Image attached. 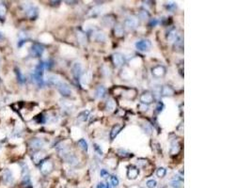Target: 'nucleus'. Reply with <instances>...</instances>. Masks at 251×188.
Here are the masks:
<instances>
[{
	"label": "nucleus",
	"mask_w": 251,
	"mask_h": 188,
	"mask_svg": "<svg viewBox=\"0 0 251 188\" xmlns=\"http://www.w3.org/2000/svg\"><path fill=\"white\" fill-rule=\"evenodd\" d=\"M105 93H106V89L105 87L104 86H99L96 89V91H95V96L97 98L99 99H102L104 98L105 96Z\"/></svg>",
	"instance_id": "f3484780"
},
{
	"label": "nucleus",
	"mask_w": 251,
	"mask_h": 188,
	"mask_svg": "<svg viewBox=\"0 0 251 188\" xmlns=\"http://www.w3.org/2000/svg\"><path fill=\"white\" fill-rule=\"evenodd\" d=\"M88 116H89V111L88 110H84L81 113L78 114V120H82V122H86V120L88 119Z\"/></svg>",
	"instance_id": "5701e85b"
},
{
	"label": "nucleus",
	"mask_w": 251,
	"mask_h": 188,
	"mask_svg": "<svg viewBox=\"0 0 251 188\" xmlns=\"http://www.w3.org/2000/svg\"><path fill=\"white\" fill-rule=\"evenodd\" d=\"M116 108V103H115L113 99H108L107 103H106V109L108 111H113Z\"/></svg>",
	"instance_id": "393cba45"
},
{
	"label": "nucleus",
	"mask_w": 251,
	"mask_h": 188,
	"mask_svg": "<svg viewBox=\"0 0 251 188\" xmlns=\"http://www.w3.org/2000/svg\"><path fill=\"white\" fill-rule=\"evenodd\" d=\"M78 145L80 146V148H81L83 150H85V152H88V143H87V141L85 140L84 138H81L80 140H78Z\"/></svg>",
	"instance_id": "bb28decb"
},
{
	"label": "nucleus",
	"mask_w": 251,
	"mask_h": 188,
	"mask_svg": "<svg viewBox=\"0 0 251 188\" xmlns=\"http://www.w3.org/2000/svg\"><path fill=\"white\" fill-rule=\"evenodd\" d=\"M144 131H145V133H147L148 135H151L152 130H151V127L150 126V125H149L148 123H146V125L144 126Z\"/></svg>",
	"instance_id": "473e14b6"
},
{
	"label": "nucleus",
	"mask_w": 251,
	"mask_h": 188,
	"mask_svg": "<svg viewBox=\"0 0 251 188\" xmlns=\"http://www.w3.org/2000/svg\"><path fill=\"white\" fill-rule=\"evenodd\" d=\"M114 32H115V36H117V37H122L123 34H124V30H123V27L121 24H116V26H115Z\"/></svg>",
	"instance_id": "4be33fe9"
},
{
	"label": "nucleus",
	"mask_w": 251,
	"mask_h": 188,
	"mask_svg": "<svg viewBox=\"0 0 251 188\" xmlns=\"http://www.w3.org/2000/svg\"><path fill=\"white\" fill-rule=\"evenodd\" d=\"M151 73L154 75V77L156 78H160V77H163L164 75L165 74V68L162 65H157L155 67H154L151 70Z\"/></svg>",
	"instance_id": "f03ea898"
},
{
	"label": "nucleus",
	"mask_w": 251,
	"mask_h": 188,
	"mask_svg": "<svg viewBox=\"0 0 251 188\" xmlns=\"http://www.w3.org/2000/svg\"><path fill=\"white\" fill-rule=\"evenodd\" d=\"M57 89H58L59 92H60V94L63 95V96H70L71 93H72V90L70 89V87L68 86L66 83L60 82L57 85Z\"/></svg>",
	"instance_id": "20e7f679"
},
{
	"label": "nucleus",
	"mask_w": 251,
	"mask_h": 188,
	"mask_svg": "<svg viewBox=\"0 0 251 188\" xmlns=\"http://www.w3.org/2000/svg\"><path fill=\"white\" fill-rule=\"evenodd\" d=\"M146 185L148 188H155L157 185V182L155 180H149L146 182Z\"/></svg>",
	"instance_id": "c756f323"
},
{
	"label": "nucleus",
	"mask_w": 251,
	"mask_h": 188,
	"mask_svg": "<svg viewBox=\"0 0 251 188\" xmlns=\"http://www.w3.org/2000/svg\"><path fill=\"white\" fill-rule=\"evenodd\" d=\"M2 179H3V182L5 183H7V185H8V183H11L12 181H13L12 174H11V172L8 169H6L5 171H4Z\"/></svg>",
	"instance_id": "ddd939ff"
},
{
	"label": "nucleus",
	"mask_w": 251,
	"mask_h": 188,
	"mask_svg": "<svg viewBox=\"0 0 251 188\" xmlns=\"http://www.w3.org/2000/svg\"><path fill=\"white\" fill-rule=\"evenodd\" d=\"M118 155H120L121 157H123V158L132 156V154H131L129 152H127L126 150H122V149H121V150H118Z\"/></svg>",
	"instance_id": "cd10ccee"
},
{
	"label": "nucleus",
	"mask_w": 251,
	"mask_h": 188,
	"mask_svg": "<svg viewBox=\"0 0 251 188\" xmlns=\"http://www.w3.org/2000/svg\"><path fill=\"white\" fill-rule=\"evenodd\" d=\"M30 146L32 149L39 150L43 146V141L41 139H38V138H34L30 141Z\"/></svg>",
	"instance_id": "dca6fc26"
},
{
	"label": "nucleus",
	"mask_w": 251,
	"mask_h": 188,
	"mask_svg": "<svg viewBox=\"0 0 251 188\" xmlns=\"http://www.w3.org/2000/svg\"><path fill=\"white\" fill-rule=\"evenodd\" d=\"M113 62L116 67H121L124 64L125 59H124V57H123L121 54L120 53H116L113 55Z\"/></svg>",
	"instance_id": "39448f33"
},
{
	"label": "nucleus",
	"mask_w": 251,
	"mask_h": 188,
	"mask_svg": "<svg viewBox=\"0 0 251 188\" xmlns=\"http://www.w3.org/2000/svg\"><path fill=\"white\" fill-rule=\"evenodd\" d=\"M43 51H44V49H43V47H42L41 44L36 43V44H34L33 46L31 47V54L33 56H35V57L41 56L42 53H43Z\"/></svg>",
	"instance_id": "6e6552de"
},
{
	"label": "nucleus",
	"mask_w": 251,
	"mask_h": 188,
	"mask_svg": "<svg viewBox=\"0 0 251 188\" xmlns=\"http://www.w3.org/2000/svg\"><path fill=\"white\" fill-rule=\"evenodd\" d=\"M157 24H158V21H157L156 19H154V20H151V21L150 26H151V27H155Z\"/></svg>",
	"instance_id": "4c0bfd02"
},
{
	"label": "nucleus",
	"mask_w": 251,
	"mask_h": 188,
	"mask_svg": "<svg viewBox=\"0 0 251 188\" xmlns=\"http://www.w3.org/2000/svg\"><path fill=\"white\" fill-rule=\"evenodd\" d=\"M97 188H107V187H106V185H104V182H99V183H98V185H97Z\"/></svg>",
	"instance_id": "58836bf2"
},
{
	"label": "nucleus",
	"mask_w": 251,
	"mask_h": 188,
	"mask_svg": "<svg viewBox=\"0 0 251 188\" xmlns=\"http://www.w3.org/2000/svg\"><path fill=\"white\" fill-rule=\"evenodd\" d=\"M16 73H17V77H18V80H19L20 82H25V77L23 76L22 74H21L20 71L16 70Z\"/></svg>",
	"instance_id": "72a5a7b5"
},
{
	"label": "nucleus",
	"mask_w": 251,
	"mask_h": 188,
	"mask_svg": "<svg viewBox=\"0 0 251 188\" xmlns=\"http://www.w3.org/2000/svg\"><path fill=\"white\" fill-rule=\"evenodd\" d=\"M175 91L170 86H163L160 89V94L162 96H173Z\"/></svg>",
	"instance_id": "9d476101"
},
{
	"label": "nucleus",
	"mask_w": 251,
	"mask_h": 188,
	"mask_svg": "<svg viewBox=\"0 0 251 188\" xmlns=\"http://www.w3.org/2000/svg\"><path fill=\"white\" fill-rule=\"evenodd\" d=\"M180 149H181V145L178 143L177 141H174L173 143L171 144V148H170V153L174 155V154H177L179 152H180Z\"/></svg>",
	"instance_id": "6ab92c4d"
},
{
	"label": "nucleus",
	"mask_w": 251,
	"mask_h": 188,
	"mask_svg": "<svg viewBox=\"0 0 251 188\" xmlns=\"http://www.w3.org/2000/svg\"><path fill=\"white\" fill-rule=\"evenodd\" d=\"M139 174V170L137 168H135L134 166H131L128 168V170H127V177L131 180H135L137 179V177L138 176Z\"/></svg>",
	"instance_id": "423d86ee"
},
{
	"label": "nucleus",
	"mask_w": 251,
	"mask_h": 188,
	"mask_svg": "<svg viewBox=\"0 0 251 188\" xmlns=\"http://www.w3.org/2000/svg\"><path fill=\"white\" fill-rule=\"evenodd\" d=\"M121 129H122L121 125H120V124L114 125L111 132H110V138H111V139L116 138V136L118 135V133H120V132L121 131Z\"/></svg>",
	"instance_id": "4468645a"
},
{
	"label": "nucleus",
	"mask_w": 251,
	"mask_h": 188,
	"mask_svg": "<svg viewBox=\"0 0 251 188\" xmlns=\"http://www.w3.org/2000/svg\"><path fill=\"white\" fill-rule=\"evenodd\" d=\"M27 14L29 18L33 19L38 15V10L35 7H33L31 5H28V7L27 8Z\"/></svg>",
	"instance_id": "2eb2a0df"
},
{
	"label": "nucleus",
	"mask_w": 251,
	"mask_h": 188,
	"mask_svg": "<svg viewBox=\"0 0 251 188\" xmlns=\"http://www.w3.org/2000/svg\"><path fill=\"white\" fill-rule=\"evenodd\" d=\"M154 95L152 93H151L150 91H146V92H143L140 96V102H141L143 104H149V103H151L154 102Z\"/></svg>",
	"instance_id": "7ed1b4c3"
},
{
	"label": "nucleus",
	"mask_w": 251,
	"mask_h": 188,
	"mask_svg": "<svg viewBox=\"0 0 251 188\" xmlns=\"http://www.w3.org/2000/svg\"><path fill=\"white\" fill-rule=\"evenodd\" d=\"M124 24H125V27H126L127 28H129V29H135V27H137L138 22H137V20L135 19V17H129V18H127V19L125 20Z\"/></svg>",
	"instance_id": "1a4fd4ad"
},
{
	"label": "nucleus",
	"mask_w": 251,
	"mask_h": 188,
	"mask_svg": "<svg viewBox=\"0 0 251 188\" xmlns=\"http://www.w3.org/2000/svg\"><path fill=\"white\" fill-rule=\"evenodd\" d=\"M73 73L74 75L75 78H79L82 74V65L78 63V62H75L73 65Z\"/></svg>",
	"instance_id": "9b49d317"
},
{
	"label": "nucleus",
	"mask_w": 251,
	"mask_h": 188,
	"mask_svg": "<svg viewBox=\"0 0 251 188\" xmlns=\"http://www.w3.org/2000/svg\"><path fill=\"white\" fill-rule=\"evenodd\" d=\"M146 164H147V160H145V159H138L137 160V165L139 166H144Z\"/></svg>",
	"instance_id": "c9c22d12"
},
{
	"label": "nucleus",
	"mask_w": 251,
	"mask_h": 188,
	"mask_svg": "<svg viewBox=\"0 0 251 188\" xmlns=\"http://www.w3.org/2000/svg\"><path fill=\"white\" fill-rule=\"evenodd\" d=\"M80 81H81V84L83 86H86L88 84V76H87V74H84L83 76L81 77V79H80Z\"/></svg>",
	"instance_id": "7c9ffc66"
},
{
	"label": "nucleus",
	"mask_w": 251,
	"mask_h": 188,
	"mask_svg": "<svg viewBox=\"0 0 251 188\" xmlns=\"http://www.w3.org/2000/svg\"><path fill=\"white\" fill-rule=\"evenodd\" d=\"M118 179L116 177V176H111L110 177V181H109V183H107V185H106V187L107 188H115L117 187L118 185Z\"/></svg>",
	"instance_id": "a211bd4d"
},
{
	"label": "nucleus",
	"mask_w": 251,
	"mask_h": 188,
	"mask_svg": "<svg viewBox=\"0 0 251 188\" xmlns=\"http://www.w3.org/2000/svg\"><path fill=\"white\" fill-rule=\"evenodd\" d=\"M94 146H95V150H97L98 152H99V154H100V155H102V154H103V152H102V150L99 148V146H98V145H96V144H95Z\"/></svg>",
	"instance_id": "ea45409f"
},
{
	"label": "nucleus",
	"mask_w": 251,
	"mask_h": 188,
	"mask_svg": "<svg viewBox=\"0 0 251 188\" xmlns=\"http://www.w3.org/2000/svg\"><path fill=\"white\" fill-rule=\"evenodd\" d=\"M151 41L148 40H140L137 41V43H135V47H137L139 51H148V50L151 48Z\"/></svg>",
	"instance_id": "f257e3e1"
},
{
	"label": "nucleus",
	"mask_w": 251,
	"mask_h": 188,
	"mask_svg": "<svg viewBox=\"0 0 251 188\" xmlns=\"http://www.w3.org/2000/svg\"><path fill=\"white\" fill-rule=\"evenodd\" d=\"M100 175H101V177H102V178H107V177L109 176V173H108V171H107V170H105V169H102V170H101V172H100Z\"/></svg>",
	"instance_id": "2f4dec72"
},
{
	"label": "nucleus",
	"mask_w": 251,
	"mask_h": 188,
	"mask_svg": "<svg viewBox=\"0 0 251 188\" xmlns=\"http://www.w3.org/2000/svg\"><path fill=\"white\" fill-rule=\"evenodd\" d=\"M46 81H47L48 84H51V85H56L57 86L59 83H60V79H59L58 76H57V75L55 74H49L47 75V77H46Z\"/></svg>",
	"instance_id": "f8f14e48"
},
{
	"label": "nucleus",
	"mask_w": 251,
	"mask_h": 188,
	"mask_svg": "<svg viewBox=\"0 0 251 188\" xmlns=\"http://www.w3.org/2000/svg\"><path fill=\"white\" fill-rule=\"evenodd\" d=\"M94 40H96V41H105V36H104V34L103 32H101V31H97V32H95L94 33Z\"/></svg>",
	"instance_id": "b1692460"
},
{
	"label": "nucleus",
	"mask_w": 251,
	"mask_h": 188,
	"mask_svg": "<svg viewBox=\"0 0 251 188\" xmlns=\"http://www.w3.org/2000/svg\"><path fill=\"white\" fill-rule=\"evenodd\" d=\"M52 169H53V163L51 161H46V162L42 163L41 170V172L43 173L44 175L50 173L51 171H52Z\"/></svg>",
	"instance_id": "0eeeda50"
},
{
	"label": "nucleus",
	"mask_w": 251,
	"mask_h": 188,
	"mask_svg": "<svg viewBox=\"0 0 251 188\" xmlns=\"http://www.w3.org/2000/svg\"><path fill=\"white\" fill-rule=\"evenodd\" d=\"M100 11H101V9H100L99 7L94 8V9L92 10V14H99Z\"/></svg>",
	"instance_id": "e433bc0d"
},
{
	"label": "nucleus",
	"mask_w": 251,
	"mask_h": 188,
	"mask_svg": "<svg viewBox=\"0 0 251 188\" xmlns=\"http://www.w3.org/2000/svg\"><path fill=\"white\" fill-rule=\"evenodd\" d=\"M138 17L140 19H142V20H147V19L150 18V14H149V12L146 10H142L139 11Z\"/></svg>",
	"instance_id": "a878e982"
},
{
	"label": "nucleus",
	"mask_w": 251,
	"mask_h": 188,
	"mask_svg": "<svg viewBox=\"0 0 251 188\" xmlns=\"http://www.w3.org/2000/svg\"><path fill=\"white\" fill-rule=\"evenodd\" d=\"M179 39L178 38V34L176 30H171L168 32V41H170V43H175V41Z\"/></svg>",
	"instance_id": "aec40b11"
},
{
	"label": "nucleus",
	"mask_w": 251,
	"mask_h": 188,
	"mask_svg": "<svg viewBox=\"0 0 251 188\" xmlns=\"http://www.w3.org/2000/svg\"><path fill=\"white\" fill-rule=\"evenodd\" d=\"M163 108H164V104H163V103H158V104H157V106H156V111L158 112V113H160V112H162L163 111Z\"/></svg>",
	"instance_id": "f704fd0d"
},
{
	"label": "nucleus",
	"mask_w": 251,
	"mask_h": 188,
	"mask_svg": "<svg viewBox=\"0 0 251 188\" xmlns=\"http://www.w3.org/2000/svg\"><path fill=\"white\" fill-rule=\"evenodd\" d=\"M170 185H171L173 188H182V179L180 178V179H174L173 181L170 182Z\"/></svg>",
	"instance_id": "412c9836"
},
{
	"label": "nucleus",
	"mask_w": 251,
	"mask_h": 188,
	"mask_svg": "<svg viewBox=\"0 0 251 188\" xmlns=\"http://www.w3.org/2000/svg\"><path fill=\"white\" fill-rule=\"evenodd\" d=\"M165 174H167V169L164 168H159L158 169H157V171H156V175H157V177H159V178H163V177H165Z\"/></svg>",
	"instance_id": "c85d7f7f"
}]
</instances>
